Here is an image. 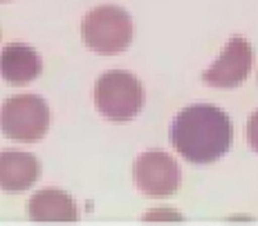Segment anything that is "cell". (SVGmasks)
<instances>
[{"label": "cell", "mask_w": 258, "mask_h": 226, "mask_svg": "<svg viewBox=\"0 0 258 226\" xmlns=\"http://www.w3.org/2000/svg\"><path fill=\"white\" fill-rule=\"evenodd\" d=\"M247 141H249L251 150L258 152V110L247 121Z\"/></svg>", "instance_id": "10"}, {"label": "cell", "mask_w": 258, "mask_h": 226, "mask_svg": "<svg viewBox=\"0 0 258 226\" xmlns=\"http://www.w3.org/2000/svg\"><path fill=\"white\" fill-rule=\"evenodd\" d=\"M168 141L188 164L207 166L229 152L234 126L225 110L209 103H196L180 110L173 119Z\"/></svg>", "instance_id": "1"}, {"label": "cell", "mask_w": 258, "mask_h": 226, "mask_svg": "<svg viewBox=\"0 0 258 226\" xmlns=\"http://www.w3.org/2000/svg\"><path fill=\"white\" fill-rule=\"evenodd\" d=\"M83 43L97 54H119L133 41V18L117 5H101L86 14L81 23Z\"/></svg>", "instance_id": "3"}, {"label": "cell", "mask_w": 258, "mask_h": 226, "mask_svg": "<svg viewBox=\"0 0 258 226\" xmlns=\"http://www.w3.org/2000/svg\"><path fill=\"white\" fill-rule=\"evenodd\" d=\"M27 215L32 222H77L79 208L66 190L43 188L27 201Z\"/></svg>", "instance_id": "9"}, {"label": "cell", "mask_w": 258, "mask_h": 226, "mask_svg": "<svg viewBox=\"0 0 258 226\" xmlns=\"http://www.w3.org/2000/svg\"><path fill=\"white\" fill-rule=\"evenodd\" d=\"M135 186L148 197H168L182 181L180 164L164 150H146L133 164Z\"/></svg>", "instance_id": "5"}, {"label": "cell", "mask_w": 258, "mask_h": 226, "mask_svg": "<svg viewBox=\"0 0 258 226\" xmlns=\"http://www.w3.org/2000/svg\"><path fill=\"white\" fill-rule=\"evenodd\" d=\"M41 177V164L32 152L3 150L0 152V190L23 193L29 190Z\"/></svg>", "instance_id": "7"}, {"label": "cell", "mask_w": 258, "mask_h": 226, "mask_svg": "<svg viewBox=\"0 0 258 226\" xmlns=\"http://www.w3.org/2000/svg\"><path fill=\"white\" fill-rule=\"evenodd\" d=\"M43 61L34 47L25 43H9L0 52V76L9 85H25L41 76Z\"/></svg>", "instance_id": "8"}, {"label": "cell", "mask_w": 258, "mask_h": 226, "mask_svg": "<svg viewBox=\"0 0 258 226\" xmlns=\"http://www.w3.org/2000/svg\"><path fill=\"white\" fill-rule=\"evenodd\" d=\"M49 107L38 94L9 96L0 105V132L16 144H36L47 135Z\"/></svg>", "instance_id": "4"}, {"label": "cell", "mask_w": 258, "mask_h": 226, "mask_svg": "<svg viewBox=\"0 0 258 226\" xmlns=\"http://www.w3.org/2000/svg\"><path fill=\"white\" fill-rule=\"evenodd\" d=\"M251 63H254V50L249 41L234 36L229 38L220 56L213 61V65L202 72V81L211 87H238L249 76Z\"/></svg>", "instance_id": "6"}, {"label": "cell", "mask_w": 258, "mask_h": 226, "mask_svg": "<svg viewBox=\"0 0 258 226\" xmlns=\"http://www.w3.org/2000/svg\"><path fill=\"white\" fill-rule=\"evenodd\" d=\"M94 105L106 119L126 124L135 119L144 107L142 81L131 72L110 70L97 78L94 85Z\"/></svg>", "instance_id": "2"}, {"label": "cell", "mask_w": 258, "mask_h": 226, "mask_svg": "<svg viewBox=\"0 0 258 226\" xmlns=\"http://www.w3.org/2000/svg\"><path fill=\"white\" fill-rule=\"evenodd\" d=\"M0 3H3V0H0Z\"/></svg>", "instance_id": "11"}]
</instances>
